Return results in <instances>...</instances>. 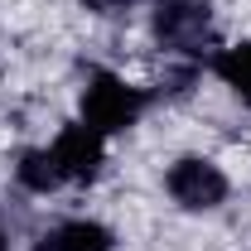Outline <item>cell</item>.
I'll list each match as a JSON object with an SVG mask.
<instances>
[{
  "instance_id": "obj_9",
  "label": "cell",
  "mask_w": 251,
  "mask_h": 251,
  "mask_svg": "<svg viewBox=\"0 0 251 251\" xmlns=\"http://www.w3.org/2000/svg\"><path fill=\"white\" fill-rule=\"evenodd\" d=\"M0 251H5V237H0Z\"/></svg>"
},
{
  "instance_id": "obj_3",
  "label": "cell",
  "mask_w": 251,
  "mask_h": 251,
  "mask_svg": "<svg viewBox=\"0 0 251 251\" xmlns=\"http://www.w3.org/2000/svg\"><path fill=\"white\" fill-rule=\"evenodd\" d=\"M155 34L169 49L193 53L208 39V5H198V0H159L155 5Z\"/></svg>"
},
{
  "instance_id": "obj_8",
  "label": "cell",
  "mask_w": 251,
  "mask_h": 251,
  "mask_svg": "<svg viewBox=\"0 0 251 251\" xmlns=\"http://www.w3.org/2000/svg\"><path fill=\"white\" fill-rule=\"evenodd\" d=\"M87 10H97V15H116V10H126L130 0H82Z\"/></svg>"
},
{
  "instance_id": "obj_6",
  "label": "cell",
  "mask_w": 251,
  "mask_h": 251,
  "mask_svg": "<svg viewBox=\"0 0 251 251\" xmlns=\"http://www.w3.org/2000/svg\"><path fill=\"white\" fill-rule=\"evenodd\" d=\"M68 174H63V164L53 150H29V155L20 159V184L34 188V193H49V188H58Z\"/></svg>"
},
{
  "instance_id": "obj_4",
  "label": "cell",
  "mask_w": 251,
  "mask_h": 251,
  "mask_svg": "<svg viewBox=\"0 0 251 251\" xmlns=\"http://www.w3.org/2000/svg\"><path fill=\"white\" fill-rule=\"evenodd\" d=\"M53 155H58L68 179H92L97 169H101V130H92L87 121L68 126L58 135V145H53Z\"/></svg>"
},
{
  "instance_id": "obj_2",
  "label": "cell",
  "mask_w": 251,
  "mask_h": 251,
  "mask_svg": "<svg viewBox=\"0 0 251 251\" xmlns=\"http://www.w3.org/2000/svg\"><path fill=\"white\" fill-rule=\"evenodd\" d=\"M169 193H174L179 208L203 213V208H218L227 198V179H222L218 164H208V159H179L169 169Z\"/></svg>"
},
{
  "instance_id": "obj_5",
  "label": "cell",
  "mask_w": 251,
  "mask_h": 251,
  "mask_svg": "<svg viewBox=\"0 0 251 251\" xmlns=\"http://www.w3.org/2000/svg\"><path fill=\"white\" fill-rule=\"evenodd\" d=\"M111 247V232L101 222H63L49 237H39L34 251H106Z\"/></svg>"
},
{
  "instance_id": "obj_7",
  "label": "cell",
  "mask_w": 251,
  "mask_h": 251,
  "mask_svg": "<svg viewBox=\"0 0 251 251\" xmlns=\"http://www.w3.org/2000/svg\"><path fill=\"white\" fill-rule=\"evenodd\" d=\"M218 73L227 77V87L242 101H251V44H237V49L218 53Z\"/></svg>"
},
{
  "instance_id": "obj_1",
  "label": "cell",
  "mask_w": 251,
  "mask_h": 251,
  "mask_svg": "<svg viewBox=\"0 0 251 251\" xmlns=\"http://www.w3.org/2000/svg\"><path fill=\"white\" fill-rule=\"evenodd\" d=\"M140 106H145V97L135 87H126L121 77H111V73H92L87 87H82V121L92 130H101V135L135 126Z\"/></svg>"
}]
</instances>
